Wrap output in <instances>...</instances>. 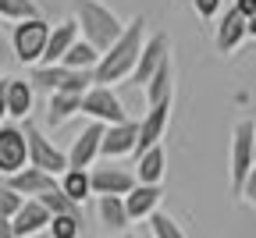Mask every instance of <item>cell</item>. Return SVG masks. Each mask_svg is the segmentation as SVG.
<instances>
[{"instance_id": "cell-5", "label": "cell", "mask_w": 256, "mask_h": 238, "mask_svg": "<svg viewBox=\"0 0 256 238\" xmlns=\"http://www.w3.org/2000/svg\"><path fill=\"white\" fill-rule=\"evenodd\" d=\"M22 128H25V139H28V167H40V171H46V174H64V171H72V160H68V153H64L60 146H54L50 139H46V132L36 124V121H22Z\"/></svg>"}, {"instance_id": "cell-29", "label": "cell", "mask_w": 256, "mask_h": 238, "mask_svg": "<svg viewBox=\"0 0 256 238\" xmlns=\"http://www.w3.org/2000/svg\"><path fill=\"white\" fill-rule=\"evenodd\" d=\"M25 206V196H18L8 182H0V217H11L14 220V214Z\"/></svg>"}, {"instance_id": "cell-21", "label": "cell", "mask_w": 256, "mask_h": 238, "mask_svg": "<svg viewBox=\"0 0 256 238\" xmlns=\"http://www.w3.org/2000/svg\"><path fill=\"white\" fill-rule=\"evenodd\" d=\"M142 89H146V104H150V107L171 104V100H174V60H168Z\"/></svg>"}, {"instance_id": "cell-28", "label": "cell", "mask_w": 256, "mask_h": 238, "mask_svg": "<svg viewBox=\"0 0 256 238\" xmlns=\"http://www.w3.org/2000/svg\"><path fill=\"white\" fill-rule=\"evenodd\" d=\"M150 231H153V238H188V234L182 231V224H178L171 214H156V217L150 220Z\"/></svg>"}, {"instance_id": "cell-9", "label": "cell", "mask_w": 256, "mask_h": 238, "mask_svg": "<svg viewBox=\"0 0 256 238\" xmlns=\"http://www.w3.org/2000/svg\"><path fill=\"white\" fill-rule=\"evenodd\" d=\"M92 196L96 199H100V196H128V192H132L136 185H139V178L132 174V171H128V167H118V164H100V167H92Z\"/></svg>"}, {"instance_id": "cell-23", "label": "cell", "mask_w": 256, "mask_h": 238, "mask_svg": "<svg viewBox=\"0 0 256 238\" xmlns=\"http://www.w3.org/2000/svg\"><path fill=\"white\" fill-rule=\"evenodd\" d=\"M100 57H104V54L96 50L89 40H78L60 64H64V68H78V72H96V68H100Z\"/></svg>"}, {"instance_id": "cell-7", "label": "cell", "mask_w": 256, "mask_h": 238, "mask_svg": "<svg viewBox=\"0 0 256 238\" xmlns=\"http://www.w3.org/2000/svg\"><path fill=\"white\" fill-rule=\"evenodd\" d=\"M82 114L89 121H100V124H121V121H128V110L121 104V96L110 86H92L82 96Z\"/></svg>"}, {"instance_id": "cell-2", "label": "cell", "mask_w": 256, "mask_h": 238, "mask_svg": "<svg viewBox=\"0 0 256 238\" xmlns=\"http://www.w3.org/2000/svg\"><path fill=\"white\" fill-rule=\"evenodd\" d=\"M75 22L82 28V40H89L100 54H107L128 28V22H121L118 11L100 0H75Z\"/></svg>"}, {"instance_id": "cell-1", "label": "cell", "mask_w": 256, "mask_h": 238, "mask_svg": "<svg viewBox=\"0 0 256 238\" xmlns=\"http://www.w3.org/2000/svg\"><path fill=\"white\" fill-rule=\"evenodd\" d=\"M146 40H150L146 36V18L136 14L132 22H128L124 36L100 57V68H96V86H114V82L132 78L136 68H139V54H142Z\"/></svg>"}, {"instance_id": "cell-16", "label": "cell", "mask_w": 256, "mask_h": 238, "mask_svg": "<svg viewBox=\"0 0 256 238\" xmlns=\"http://www.w3.org/2000/svg\"><path fill=\"white\" fill-rule=\"evenodd\" d=\"M18 196H25V199H40V196H46L50 188H57L60 182L54 178V174H46V171H40V167H25L22 174H14V178H4Z\"/></svg>"}, {"instance_id": "cell-10", "label": "cell", "mask_w": 256, "mask_h": 238, "mask_svg": "<svg viewBox=\"0 0 256 238\" xmlns=\"http://www.w3.org/2000/svg\"><path fill=\"white\" fill-rule=\"evenodd\" d=\"M168 60H171V36H168V32H153V36L146 40V46H142V54H139V68H136L132 82L146 86Z\"/></svg>"}, {"instance_id": "cell-19", "label": "cell", "mask_w": 256, "mask_h": 238, "mask_svg": "<svg viewBox=\"0 0 256 238\" xmlns=\"http://www.w3.org/2000/svg\"><path fill=\"white\" fill-rule=\"evenodd\" d=\"M96 214H100V224L110 234H128V224H132V214H128L121 196H100L96 199Z\"/></svg>"}, {"instance_id": "cell-27", "label": "cell", "mask_w": 256, "mask_h": 238, "mask_svg": "<svg viewBox=\"0 0 256 238\" xmlns=\"http://www.w3.org/2000/svg\"><path fill=\"white\" fill-rule=\"evenodd\" d=\"M50 238H82V217H72V214H64V217H54Z\"/></svg>"}, {"instance_id": "cell-31", "label": "cell", "mask_w": 256, "mask_h": 238, "mask_svg": "<svg viewBox=\"0 0 256 238\" xmlns=\"http://www.w3.org/2000/svg\"><path fill=\"white\" fill-rule=\"evenodd\" d=\"M8 86H11V75H0V124H8Z\"/></svg>"}, {"instance_id": "cell-18", "label": "cell", "mask_w": 256, "mask_h": 238, "mask_svg": "<svg viewBox=\"0 0 256 238\" xmlns=\"http://www.w3.org/2000/svg\"><path fill=\"white\" fill-rule=\"evenodd\" d=\"M32 104H36V86H32L28 78H14L11 75V86H8V118L14 124L28 121Z\"/></svg>"}, {"instance_id": "cell-22", "label": "cell", "mask_w": 256, "mask_h": 238, "mask_svg": "<svg viewBox=\"0 0 256 238\" xmlns=\"http://www.w3.org/2000/svg\"><path fill=\"white\" fill-rule=\"evenodd\" d=\"M136 167H139V171H136L139 185H160V182H164V174H168V153H164V146L146 150Z\"/></svg>"}, {"instance_id": "cell-6", "label": "cell", "mask_w": 256, "mask_h": 238, "mask_svg": "<svg viewBox=\"0 0 256 238\" xmlns=\"http://www.w3.org/2000/svg\"><path fill=\"white\" fill-rule=\"evenodd\" d=\"M28 167V139H25V128L8 121L0 124V174L14 178Z\"/></svg>"}, {"instance_id": "cell-26", "label": "cell", "mask_w": 256, "mask_h": 238, "mask_svg": "<svg viewBox=\"0 0 256 238\" xmlns=\"http://www.w3.org/2000/svg\"><path fill=\"white\" fill-rule=\"evenodd\" d=\"M0 18L4 22H28V18H43L36 0H0Z\"/></svg>"}, {"instance_id": "cell-25", "label": "cell", "mask_w": 256, "mask_h": 238, "mask_svg": "<svg viewBox=\"0 0 256 238\" xmlns=\"http://www.w3.org/2000/svg\"><path fill=\"white\" fill-rule=\"evenodd\" d=\"M40 202L54 214V217H64V214H72V217H82V206L72 199V196H64V188L57 185V188H50L46 196H40Z\"/></svg>"}, {"instance_id": "cell-33", "label": "cell", "mask_w": 256, "mask_h": 238, "mask_svg": "<svg viewBox=\"0 0 256 238\" xmlns=\"http://www.w3.org/2000/svg\"><path fill=\"white\" fill-rule=\"evenodd\" d=\"M235 8L242 11V18H252L256 14V0H235Z\"/></svg>"}, {"instance_id": "cell-36", "label": "cell", "mask_w": 256, "mask_h": 238, "mask_svg": "<svg viewBox=\"0 0 256 238\" xmlns=\"http://www.w3.org/2000/svg\"><path fill=\"white\" fill-rule=\"evenodd\" d=\"M246 32H249V40H256V14L246 18Z\"/></svg>"}, {"instance_id": "cell-37", "label": "cell", "mask_w": 256, "mask_h": 238, "mask_svg": "<svg viewBox=\"0 0 256 238\" xmlns=\"http://www.w3.org/2000/svg\"><path fill=\"white\" fill-rule=\"evenodd\" d=\"M121 238H139V234H132V231H128V234H121Z\"/></svg>"}, {"instance_id": "cell-11", "label": "cell", "mask_w": 256, "mask_h": 238, "mask_svg": "<svg viewBox=\"0 0 256 238\" xmlns=\"http://www.w3.org/2000/svg\"><path fill=\"white\" fill-rule=\"evenodd\" d=\"M246 40H249V32H246L242 11H238V8H228V11L220 14L217 28H214V46H217V54H235Z\"/></svg>"}, {"instance_id": "cell-4", "label": "cell", "mask_w": 256, "mask_h": 238, "mask_svg": "<svg viewBox=\"0 0 256 238\" xmlns=\"http://www.w3.org/2000/svg\"><path fill=\"white\" fill-rule=\"evenodd\" d=\"M256 167V121H238L232 132V192L238 196Z\"/></svg>"}, {"instance_id": "cell-35", "label": "cell", "mask_w": 256, "mask_h": 238, "mask_svg": "<svg viewBox=\"0 0 256 238\" xmlns=\"http://www.w3.org/2000/svg\"><path fill=\"white\" fill-rule=\"evenodd\" d=\"M8 46H11V40L4 36V28H0V64H4V60H8Z\"/></svg>"}, {"instance_id": "cell-20", "label": "cell", "mask_w": 256, "mask_h": 238, "mask_svg": "<svg viewBox=\"0 0 256 238\" xmlns=\"http://www.w3.org/2000/svg\"><path fill=\"white\" fill-rule=\"evenodd\" d=\"M82 114V96H72V92H50L46 100V124L50 128H60L68 124L72 118Z\"/></svg>"}, {"instance_id": "cell-15", "label": "cell", "mask_w": 256, "mask_h": 238, "mask_svg": "<svg viewBox=\"0 0 256 238\" xmlns=\"http://www.w3.org/2000/svg\"><path fill=\"white\" fill-rule=\"evenodd\" d=\"M160 202H164V188L160 185H136L124 196V206L132 214V220H153L160 214Z\"/></svg>"}, {"instance_id": "cell-12", "label": "cell", "mask_w": 256, "mask_h": 238, "mask_svg": "<svg viewBox=\"0 0 256 238\" xmlns=\"http://www.w3.org/2000/svg\"><path fill=\"white\" fill-rule=\"evenodd\" d=\"M168 121H171V104L150 107V110L142 114V121H139V150H136V156H142V153L153 150V146H164Z\"/></svg>"}, {"instance_id": "cell-32", "label": "cell", "mask_w": 256, "mask_h": 238, "mask_svg": "<svg viewBox=\"0 0 256 238\" xmlns=\"http://www.w3.org/2000/svg\"><path fill=\"white\" fill-rule=\"evenodd\" d=\"M238 196L249 202V206H256V167H252V174H249V182H246V188H242Z\"/></svg>"}, {"instance_id": "cell-34", "label": "cell", "mask_w": 256, "mask_h": 238, "mask_svg": "<svg viewBox=\"0 0 256 238\" xmlns=\"http://www.w3.org/2000/svg\"><path fill=\"white\" fill-rule=\"evenodd\" d=\"M0 238H18V234H14V220H11V217H0Z\"/></svg>"}, {"instance_id": "cell-14", "label": "cell", "mask_w": 256, "mask_h": 238, "mask_svg": "<svg viewBox=\"0 0 256 238\" xmlns=\"http://www.w3.org/2000/svg\"><path fill=\"white\" fill-rule=\"evenodd\" d=\"M50 224H54V214L40 199H25V206L14 214V234L18 238H36V234L50 231Z\"/></svg>"}, {"instance_id": "cell-13", "label": "cell", "mask_w": 256, "mask_h": 238, "mask_svg": "<svg viewBox=\"0 0 256 238\" xmlns=\"http://www.w3.org/2000/svg\"><path fill=\"white\" fill-rule=\"evenodd\" d=\"M139 150V121H121V124H107L104 135V160H118Z\"/></svg>"}, {"instance_id": "cell-17", "label": "cell", "mask_w": 256, "mask_h": 238, "mask_svg": "<svg viewBox=\"0 0 256 238\" xmlns=\"http://www.w3.org/2000/svg\"><path fill=\"white\" fill-rule=\"evenodd\" d=\"M78 40H82V28H78V22H75V18L57 22V25H54V36H50V46H46L43 64H60L64 57H68V50H72Z\"/></svg>"}, {"instance_id": "cell-24", "label": "cell", "mask_w": 256, "mask_h": 238, "mask_svg": "<svg viewBox=\"0 0 256 238\" xmlns=\"http://www.w3.org/2000/svg\"><path fill=\"white\" fill-rule=\"evenodd\" d=\"M60 188H64V196H72L78 206L92 196V174L89 171H78V167H72V171H64L60 174Z\"/></svg>"}, {"instance_id": "cell-30", "label": "cell", "mask_w": 256, "mask_h": 238, "mask_svg": "<svg viewBox=\"0 0 256 238\" xmlns=\"http://www.w3.org/2000/svg\"><path fill=\"white\" fill-rule=\"evenodd\" d=\"M192 8H196V14L200 18H217L220 11H224V0H192Z\"/></svg>"}, {"instance_id": "cell-3", "label": "cell", "mask_w": 256, "mask_h": 238, "mask_svg": "<svg viewBox=\"0 0 256 238\" xmlns=\"http://www.w3.org/2000/svg\"><path fill=\"white\" fill-rule=\"evenodd\" d=\"M50 36H54V25L46 18H28V22H18L11 28V54L18 64H28L36 68L43 64L46 57V46H50Z\"/></svg>"}, {"instance_id": "cell-8", "label": "cell", "mask_w": 256, "mask_h": 238, "mask_svg": "<svg viewBox=\"0 0 256 238\" xmlns=\"http://www.w3.org/2000/svg\"><path fill=\"white\" fill-rule=\"evenodd\" d=\"M104 135H107V124L89 121V124L75 135V142H72V150H68L72 167H78V171H92V164L104 156Z\"/></svg>"}]
</instances>
